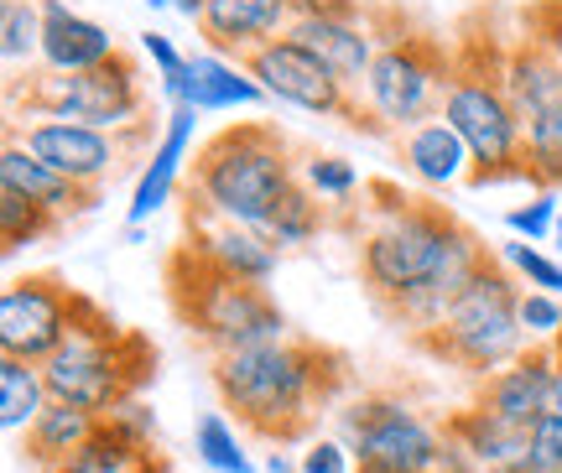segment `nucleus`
Listing matches in <instances>:
<instances>
[{"label": "nucleus", "instance_id": "nucleus-28", "mask_svg": "<svg viewBox=\"0 0 562 473\" xmlns=\"http://www.w3.org/2000/svg\"><path fill=\"white\" fill-rule=\"evenodd\" d=\"M323 229V203L313 193H307V188H292V193L281 198L277 203V214L266 218L261 224V235H266V245H271V250H302V245H307V239L318 235Z\"/></svg>", "mask_w": 562, "mask_h": 473}, {"label": "nucleus", "instance_id": "nucleus-38", "mask_svg": "<svg viewBox=\"0 0 562 473\" xmlns=\"http://www.w3.org/2000/svg\"><path fill=\"white\" fill-rule=\"evenodd\" d=\"M516 473H562V416L558 412H547L531 427V448H526V463Z\"/></svg>", "mask_w": 562, "mask_h": 473}, {"label": "nucleus", "instance_id": "nucleus-9", "mask_svg": "<svg viewBox=\"0 0 562 473\" xmlns=\"http://www.w3.org/2000/svg\"><path fill=\"white\" fill-rule=\"evenodd\" d=\"M11 99L26 115L79 120L94 131H131L146 115V83H140V68L125 47L89 74H37V79L16 83Z\"/></svg>", "mask_w": 562, "mask_h": 473}, {"label": "nucleus", "instance_id": "nucleus-46", "mask_svg": "<svg viewBox=\"0 0 562 473\" xmlns=\"http://www.w3.org/2000/svg\"><path fill=\"white\" fill-rule=\"evenodd\" d=\"M146 5H151V11H167V5H178V0H146Z\"/></svg>", "mask_w": 562, "mask_h": 473}, {"label": "nucleus", "instance_id": "nucleus-15", "mask_svg": "<svg viewBox=\"0 0 562 473\" xmlns=\"http://www.w3.org/2000/svg\"><path fill=\"white\" fill-rule=\"evenodd\" d=\"M292 21H297L292 0H209L199 16V37L209 42V53L245 63L266 42L286 37Z\"/></svg>", "mask_w": 562, "mask_h": 473}, {"label": "nucleus", "instance_id": "nucleus-43", "mask_svg": "<svg viewBox=\"0 0 562 473\" xmlns=\"http://www.w3.org/2000/svg\"><path fill=\"white\" fill-rule=\"evenodd\" d=\"M261 473H297V463H292V458H286V453H266Z\"/></svg>", "mask_w": 562, "mask_h": 473}, {"label": "nucleus", "instance_id": "nucleus-14", "mask_svg": "<svg viewBox=\"0 0 562 473\" xmlns=\"http://www.w3.org/2000/svg\"><path fill=\"white\" fill-rule=\"evenodd\" d=\"M193 131H199V110H167V125H161L157 146L146 151L136 172V188H131V203H125V224L140 229V224H151V218L172 203V193L182 188V172L193 167Z\"/></svg>", "mask_w": 562, "mask_h": 473}, {"label": "nucleus", "instance_id": "nucleus-19", "mask_svg": "<svg viewBox=\"0 0 562 473\" xmlns=\"http://www.w3.org/2000/svg\"><path fill=\"white\" fill-rule=\"evenodd\" d=\"M286 37L302 42L318 63H328L349 89H360L375 53H381V32H375V21L364 11L360 16H297Z\"/></svg>", "mask_w": 562, "mask_h": 473}, {"label": "nucleus", "instance_id": "nucleus-21", "mask_svg": "<svg viewBox=\"0 0 562 473\" xmlns=\"http://www.w3.org/2000/svg\"><path fill=\"white\" fill-rule=\"evenodd\" d=\"M442 432H448V442L469 458L474 473H516L526 463V448H531V427H516V421L484 412L474 401H469L463 412L448 416Z\"/></svg>", "mask_w": 562, "mask_h": 473}, {"label": "nucleus", "instance_id": "nucleus-22", "mask_svg": "<svg viewBox=\"0 0 562 473\" xmlns=\"http://www.w3.org/2000/svg\"><path fill=\"white\" fill-rule=\"evenodd\" d=\"M501 83L521 120L562 104V63L552 58L537 37H516L501 53Z\"/></svg>", "mask_w": 562, "mask_h": 473}, {"label": "nucleus", "instance_id": "nucleus-37", "mask_svg": "<svg viewBox=\"0 0 562 473\" xmlns=\"http://www.w3.org/2000/svg\"><path fill=\"white\" fill-rule=\"evenodd\" d=\"M297 473H360V463L349 453V442L334 432V437H307L302 442Z\"/></svg>", "mask_w": 562, "mask_h": 473}, {"label": "nucleus", "instance_id": "nucleus-6", "mask_svg": "<svg viewBox=\"0 0 562 473\" xmlns=\"http://www.w3.org/2000/svg\"><path fill=\"white\" fill-rule=\"evenodd\" d=\"M474 235L459 218L438 209V203H417V198H391L385 218L360 239V281L370 286L375 302H396V296L417 292L422 281H432L459 256V245Z\"/></svg>", "mask_w": 562, "mask_h": 473}, {"label": "nucleus", "instance_id": "nucleus-8", "mask_svg": "<svg viewBox=\"0 0 562 473\" xmlns=\"http://www.w3.org/2000/svg\"><path fill=\"white\" fill-rule=\"evenodd\" d=\"M442 120L453 125L474 157V182L526 178L521 115L501 83V63L480 68L474 58H453V79L442 94Z\"/></svg>", "mask_w": 562, "mask_h": 473}, {"label": "nucleus", "instance_id": "nucleus-47", "mask_svg": "<svg viewBox=\"0 0 562 473\" xmlns=\"http://www.w3.org/2000/svg\"><path fill=\"white\" fill-rule=\"evenodd\" d=\"M58 473H63V469H58ZM136 473H161V469H157V463H146V469H136Z\"/></svg>", "mask_w": 562, "mask_h": 473}, {"label": "nucleus", "instance_id": "nucleus-44", "mask_svg": "<svg viewBox=\"0 0 562 473\" xmlns=\"http://www.w3.org/2000/svg\"><path fill=\"white\" fill-rule=\"evenodd\" d=\"M558 364H562V359H558ZM552 412L562 416V370H558V391H552Z\"/></svg>", "mask_w": 562, "mask_h": 473}, {"label": "nucleus", "instance_id": "nucleus-12", "mask_svg": "<svg viewBox=\"0 0 562 473\" xmlns=\"http://www.w3.org/2000/svg\"><path fill=\"white\" fill-rule=\"evenodd\" d=\"M83 302L58 277H16L0 292V354L47 364L63 349V338L79 328Z\"/></svg>", "mask_w": 562, "mask_h": 473}, {"label": "nucleus", "instance_id": "nucleus-39", "mask_svg": "<svg viewBox=\"0 0 562 473\" xmlns=\"http://www.w3.org/2000/svg\"><path fill=\"white\" fill-rule=\"evenodd\" d=\"M140 53L151 58L161 89H172V83L182 79V68H188V53H182V47L167 37V32H140Z\"/></svg>", "mask_w": 562, "mask_h": 473}, {"label": "nucleus", "instance_id": "nucleus-25", "mask_svg": "<svg viewBox=\"0 0 562 473\" xmlns=\"http://www.w3.org/2000/svg\"><path fill=\"white\" fill-rule=\"evenodd\" d=\"M94 432H100V416L53 401V406L32 421V432L21 437V453L32 458L42 473H58V469H68V463L83 453V442H89Z\"/></svg>", "mask_w": 562, "mask_h": 473}, {"label": "nucleus", "instance_id": "nucleus-33", "mask_svg": "<svg viewBox=\"0 0 562 473\" xmlns=\"http://www.w3.org/2000/svg\"><path fill=\"white\" fill-rule=\"evenodd\" d=\"M297 182H302V188H307L313 198H318V203H349V198L360 193V167L323 151V157H302Z\"/></svg>", "mask_w": 562, "mask_h": 473}, {"label": "nucleus", "instance_id": "nucleus-26", "mask_svg": "<svg viewBox=\"0 0 562 473\" xmlns=\"http://www.w3.org/2000/svg\"><path fill=\"white\" fill-rule=\"evenodd\" d=\"M47 406H53V395H47L42 364L0 354V427H5L11 437H26L32 432V421H37Z\"/></svg>", "mask_w": 562, "mask_h": 473}, {"label": "nucleus", "instance_id": "nucleus-23", "mask_svg": "<svg viewBox=\"0 0 562 473\" xmlns=\"http://www.w3.org/2000/svg\"><path fill=\"white\" fill-rule=\"evenodd\" d=\"M402 161H406V172H412L417 182H427V188H453V182L474 178L469 146H463V136L442 115L422 120L417 131H406L402 136Z\"/></svg>", "mask_w": 562, "mask_h": 473}, {"label": "nucleus", "instance_id": "nucleus-5", "mask_svg": "<svg viewBox=\"0 0 562 473\" xmlns=\"http://www.w3.org/2000/svg\"><path fill=\"white\" fill-rule=\"evenodd\" d=\"M521 281L505 271L501 256H490L480 266V277L463 286L453 302V313L442 317V328L432 338H422V349L442 364H453L463 375L490 380L495 370L516 364L531 349V338L521 328Z\"/></svg>", "mask_w": 562, "mask_h": 473}, {"label": "nucleus", "instance_id": "nucleus-31", "mask_svg": "<svg viewBox=\"0 0 562 473\" xmlns=\"http://www.w3.org/2000/svg\"><path fill=\"white\" fill-rule=\"evenodd\" d=\"M53 229H58V214H47L42 203L11 193V188H0V250L5 256H16L21 245H37Z\"/></svg>", "mask_w": 562, "mask_h": 473}, {"label": "nucleus", "instance_id": "nucleus-35", "mask_svg": "<svg viewBox=\"0 0 562 473\" xmlns=\"http://www.w3.org/2000/svg\"><path fill=\"white\" fill-rule=\"evenodd\" d=\"M558 214H562V193H537L526 203H516V209H505V229H510V239L542 245L558 229Z\"/></svg>", "mask_w": 562, "mask_h": 473}, {"label": "nucleus", "instance_id": "nucleus-3", "mask_svg": "<svg viewBox=\"0 0 562 473\" xmlns=\"http://www.w3.org/2000/svg\"><path fill=\"white\" fill-rule=\"evenodd\" d=\"M151 364H157V349H146L136 334L115 328V323L89 302L79 317V328L63 338V349L42 364V380H47V395H53V401L79 406V412L104 421L110 412H121L125 401H136L140 380L151 375Z\"/></svg>", "mask_w": 562, "mask_h": 473}, {"label": "nucleus", "instance_id": "nucleus-7", "mask_svg": "<svg viewBox=\"0 0 562 473\" xmlns=\"http://www.w3.org/2000/svg\"><path fill=\"white\" fill-rule=\"evenodd\" d=\"M339 437L360 473H474L438 421L402 395H360L339 412Z\"/></svg>", "mask_w": 562, "mask_h": 473}, {"label": "nucleus", "instance_id": "nucleus-20", "mask_svg": "<svg viewBox=\"0 0 562 473\" xmlns=\"http://www.w3.org/2000/svg\"><path fill=\"white\" fill-rule=\"evenodd\" d=\"M121 53L110 26L89 21L68 0H42V74H89Z\"/></svg>", "mask_w": 562, "mask_h": 473}, {"label": "nucleus", "instance_id": "nucleus-4", "mask_svg": "<svg viewBox=\"0 0 562 473\" xmlns=\"http://www.w3.org/2000/svg\"><path fill=\"white\" fill-rule=\"evenodd\" d=\"M167 286H172V307L188 323V334L199 338L214 359L292 338V323H286V313L277 307V296L266 286H245L235 277H220L188 250L172 256Z\"/></svg>", "mask_w": 562, "mask_h": 473}, {"label": "nucleus", "instance_id": "nucleus-1", "mask_svg": "<svg viewBox=\"0 0 562 473\" xmlns=\"http://www.w3.org/2000/svg\"><path fill=\"white\" fill-rule=\"evenodd\" d=\"M339 359L302 338L214 359V391H220L224 412H235V421L266 442H292L307 432L313 416L339 395Z\"/></svg>", "mask_w": 562, "mask_h": 473}, {"label": "nucleus", "instance_id": "nucleus-41", "mask_svg": "<svg viewBox=\"0 0 562 473\" xmlns=\"http://www.w3.org/2000/svg\"><path fill=\"white\" fill-rule=\"evenodd\" d=\"M104 421H115V427H121L131 442H140V448H151V437H157V416L146 412L140 401H125L121 412H110Z\"/></svg>", "mask_w": 562, "mask_h": 473}, {"label": "nucleus", "instance_id": "nucleus-34", "mask_svg": "<svg viewBox=\"0 0 562 473\" xmlns=\"http://www.w3.org/2000/svg\"><path fill=\"white\" fill-rule=\"evenodd\" d=\"M495 256L505 260V271L516 281H526V292H552L562 296V260H552L542 245H526V239H505Z\"/></svg>", "mask_w": 562, "mask_h": 473}, {"label": "nucleus", "instance_id": "nucleus-27", "mask_svg": "<svg viewBox=\"0 0 562 473\" xmlns=\"http://www.w3.org/2000/svg\"><path fill=\"white\" fill-rule=\"evenodd\" d=\"M526 136V182L537 193H562V104L521 120Z\"/></svg>", "mask_w": 562, "mask_h": 473}, {"label": "nucleus", "instance_id": "nucleus-17", "mask_svg": "<svg viewBox=\"0 0 562 473\" xmlns=\"http://www.w3.org/2000/svg\"><path fill=\"white\" fill-rule=\"evenodd\" d=\"M558 349H526L516 364L495 370L490 380H480V395L474 406L505 416L516 427H537L547 412H552V391H558Z\"/></svg>", "mask_w": 562, "mask_h": 473}, {"label": "nucleus", "instance_id": "nucleus-13", "mask_svg": "<svg viewBox=\"0 0 562 473\" xmlns=\"http://www.w3.org/2000/svg\"><path fill=\"white\" fill-rule=\"evenodd\" d=\"M245 68L266 89V99H277V104H292V110H307V115H344L349 125H360V120L370 125V115H360V104H355V89L328 63L313 58L302 42H266L261 53L245 58Z\"/></svg>", "mask_w": 562, "mask_h": 473}, {"label": "nucleus", "instance_id": "nucleus-40", "mask_svg": "<svg viewBox=\"0 0 562 473\" xmlns=\"http://www.w3.org/2000/svg\"><path fill=\"white\" fill-rule=\"evenodd\" d=\"M526 37H537L547 53L562 63V0H547V5H537V11L526 16Z\"/></svg>", "mask_w": 562, "mask_h": 473}, {"label": "nucleus", "instance_id": "nucleus-36", "mask_svg": "<svg viewBox=\"0 0 562 473\" xmlns=\"http://www.w3.org/2000/svg\"><path fill=\"white\" fill-rule=\"evenodd\" d=\"M521 328L531 349H558L562 344V296L552 292H521Z\"/></svg>", "mask_w": 562, "mask_h": 473}, {"label": "nucleus", "instance_id": "nucleus-32", "mask_svg": "<svg viewBox=\"0 0 562 473\" xmlns=\"http://www.w3.org/2000/svg\"><path fill=\"white\" fill-rule=\"evenodd\" d=\"M0 53L11 68L42 63V0H5L0 11Z\"/></svg>", "mask_w": 562, "mask_h": 473}, {"label": "nucleus", "instance_id": "nucleus-24", "mask_svg": "<svg viewBox=\"0 0 562 473\" xmlns=\"http://www.w3.org/2000/svg\"><path fill=\"white\" fill-rule=\"evenodd\" d=\"M0 188H11V193H21V198H32V203H42L47 214H58V218L83 214V209L94 203V193L74 188V182L63 178V172H53L47 161H37L16 136H5V151H0Z\"/></svg>", "mask_w": 562, "mask_h": 473}, {"label": "nucleus", "instance_id": "nucleus-18", "mask_svg": "<svg viewBox=\"0 0 562 473\" xmlns=\"http://www.w3.org/2000/svg\"><path fill=\"white\" fill-rule=\"evenodd\" d=\"M167 104L178 110H199V115H235V110H256L266 104V89L250 79V68L235 58H220V53H188V68L172 89H161Z\"/></svg>", "mask_w": 562, "mask_h": 473}, {"label": "nucleus", "instance_id": "nucleus-2", "mask_svg": "<svg viewBox=\"0 0 562 473\" xmlns=\"http://www.w3.org/2000/svg\"><path fill=\"white\" fill-rule=\"evenodd\" d=\"M297 167L302 161L277 125H229L193 157V214L261 229L281 198L297 188Z\"/></svg>", "mask_w": 562, "mask_h": 473}, {"label": "nucleus", "instance_id": "nucleus-30", "mask_svg": "<svg viewBox=\"0 0 562 473\" xmlns=\"http://www.w3.org/2000/svg\"><path fill=\"white\" fill-rule=\"evenodd\" d=\"M193 453L209 473H256L250 453H245V442L235 437V421L224 412H203L199 427H193Z\"/></svg>", "mask_w": 562, "mask_h": 473}, {"label": "nucleus", "instance_id": "nucleus-29", "mask_svg": "<svg viewBox=\"0 0 562 473\" xmlns=\"http://www.w3.org/2000/svg\"><path fill=\"white\" fill-rule=\"evenodd\" d=\"M146 463H151V453H146L140 442H131L115 421H100V432L83 442V453L63 473H136V469H146Z\"/></svg>", "mask_w": 562, "mask_h": 473}, {"label": "nucleus", "instance_id": "nucleus-11", "mask_svg": "<svg viewBox=\"0 0 562 473\" xmlns=\"http://www.w3.org/2000/svg\"><path fill=\"white\" fill-rule=\"evenodd\" d=\"M11 136H16L37 161H47L53 172H63L74 188L100 193L104 182L121 178V167L136 157V146H146L151 120H140L131 131H94V125H79V120L26 115V125L11 131ZM146 151H151V146H146Z\"/></svg>", "mask_w": 562, "mask_h": 473}, {"label": "nucleus", "instance_id": "nucleus-42", "mask_svg": "<svg viewBox=\"0 0 562 473\" xmlns=\"http://www.w3.org/2000/svg\"><path fill=\"white\" fill-rule=\"evenodd\" d=\"M297 16H360V0H292Z\"/></svg>", "mask_w": 562, "mask_h": 473}, {"label": "nucleus", "instance_id": "nucleus-45", "mask_svg": "<svg viewBox=\"0 0 562 473\" xmlns=\"http://www.w3.org/2000/svg\"><path fill=\"white\" fill-rule=\"evenodd\" d=\"M552 250L562 256V214H558V229H552Z\"/></svg>", "mask_w": 562, "mask_h": 473}, {"label": "nucleus", "instance_id": "nucleus-10", "mask_svg": "<svg viewBox=\"0 0 562 473\" xmlns=\"http://www.w3.org/2000/svg\"><path fill=\"white\" fill-rule=\"evenodd\" d=\"M448 79H453V58L442 53L438 42L422 37V32H402V37L381 42L360 94L375 125H391L396 136H406V131H417L422 120L442 115Z\"/></svg>", "mask_w": 562, "mask_h": 473}, {"label": "nucleus", "instance_id": "nucleus-16", "mask_svg": "<svg viewBox=\"0 0 562 473\" xmlns=\"http://www.w3.org/2000/svg\"><path fill=\"white\" fill-rule=\"evenodd\" d=\"M188 256H199L209 271L220 277H235L245 286H266L277 277V250L266 245L261 229L250 224H224V218H203V214H188Z\"/></svg>", "mask_w": 562, "mask_h": 473}]
</instances>
